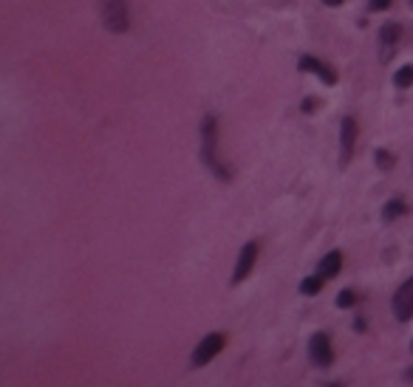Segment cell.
<instances>
[{
	"instance_id": "obj_1",
	"label": "cell",
	"mask_w": 413,
	"mask_h": 387,
	"mask_svg": "<svg viewBox=\"0 0 413 387\" xmlns=\"http://www.w3.org/2000/svg\"><path fill=\"white\" fill-rule=\"evenodd\" d=\"M201 159L221 181L230 178V170L218 162V122H216V116H206L201 122Z\"/></svg>"
},
{
	"instance_id": "obj_2",
	"label": "cell",
	"mask_w": 413,
	"mask_h": 387,
	"mask_svg": "<svg viewBox=\"0 0 413 387\" xmlns=\"http://www.w3.org/2000/svg\"><path fill=\"white\" fill-rule=\"evenodd\" d=\"M102 20L113 34L127 31L130 17H127V3L125 0H102Z\"/></svg>"
},
{
	"instance_id": "obj_3",
	"label": "cell",
	"mask_w": 413,
	"mask_h": 387,
	"mask_svg": "<svg viewBox=\"0 0 413 387\" xmlns=\"http://www.w3.org/2000/svg\"><path fill=\"white\" fill-rule=\"evenodd\" d=\"M224 345H227V337H224V334H206V337L195 345V351H192V365L201 367V365H206V362H213V359L224 351Z\"/></svg>"
},
{
	"instance_id": "obj_4",
	"label": "cell",
	"mask_w": 413,
	"mask_h": 387,
	"mask_svg": "<svg viewBox=\"0 0 413 387\" xmlns=\"http://www.w3.org/2000/svg\"><path fill=\"white\" fill-rule=\"evenodd\" d=\"M393 317L399 323H407L413 317V277H407L393 294Z\"/></svg>"
},
{
	"instance_id": "obj_5",
	"label": "cell",
	"mask_w": 413,
	"mask_h": 387,
	"mask_svg": "<svg viewBox=\"0 0 413 387\" xmlns=\"http://www.w3.org/2000/svg\"><path fill=\"white\" fill-rule=\"evenodd\" d=\"M309 359H312V365H317V367H331V362H334V348H331L328 334H314V337L309 339Z\"/></svg>"
},
{
	"instance_id": "obj_6",
	"label": "cell",
	"mask_w": 413,
	"mask_h": 387,
	"mask_svg": "<svg viewBox=\"0 0 413 387\" xmlns=\"http://www.w3.org/2000/svg\"><path fill=\"white\" fill-rule=\"evenodd\" d=\"M255 260H258V244H255V241H249V244L241 249V255H238V263H235V272H232V283H235V286L252 274V269H255Z\"/></svg>"
},
{
	"instance_id": "obj_7",
	"label": "cell",
	"mask_w": 413,
	"mask_h": 387,
	"mask_svg": "<svg viewBox=\"0 0 413 387\" xmlns=\"http://www.w3.org/2000/svg\"><path fill=\"white\" fill-rule=\"evenodd\" d=\"M354 141H357V119L346 116L340 125V150H342V164L351 162V153H354Z\"/></svg>"
},
{
	"instance_id": "obj_8",
	"label": "cell",
	"mask_w": 413,
	"mask_h": 387,
	"mask_svg": "<svg viewBox=\"0 0 413 387\" xmlns=\"http://www.w3.org/2000/svg\"><path fill=\"white\" fill-rule=\"evenodd\" d=\"M300 68L309 71V73H317L326 85H334V83H337V73H334L326 62H320V59H314V57H303V59H300Z\"/></svg>"
},
{
	"instance_id": "obj_9",
	"label": "cell",
	"mask_w": 413,
	"mask_h": 387,
	"mask_svg": "<svg viewBox=\"0 0 413 387\" xmlns=\"http://www.w3.org/2000/svg\"><path fill=\"white\" fill-rule=\"evenodd\" d=\"M340 269H342V252H328V255L317 263V274H320L323 280L337 277V274H340Z\"/></svg>"
},
{
	"instance_id": "obj_10",
	"label": "cell",
	"mask_w": 413,
	"mask_h": 387,
	"mask_svg": "<svg viewBox=\"0 0 413 387\" xmlns=\"http://www.w3.org/2000/svg\"><path fill=\"white\" fill-rule=\"evenodd\" d=\"M379 37H382V45H388V54L396 48V43H399V37H402V29L396 26V23H388V26H382V31H379Z\"/></svg>"
},
{
	"instance_id": "obj_11",
	"label": "cell",
	"mask_w": 413,
	"mask_h": 387,
	"mask_svg": "<svg viewBox=\"0 0 413 387\" xmlns=\"http://www.w3.org/2000/svg\"><path fill=\"white\" fill-rule=\"evenodd\" d=\"M405 212H407L405 201L393 198V201H388V204H385V209H382V218H385V220H396V218H399V215H405Z\"/></svg>"
},
{
	"instance_id": "obj_12",
	"label": "cell",
	"mask_w": 413,
	"mask_h": 387,
	"mask_svg": "<svg viewBox=\"0 0 413 387\" xmlns=\"http://www.w3.org/2000/svg\"><path fill=\"white\" fill-rule=\"evenodd\" d=\"M300 291H303L306 297H314V294H320V291H323V277H320V274H312V277H306V280L300 283Z\"/></svg>"
},
{
	"instance_id": "obj_13",
	"label": "cell",
	"mask_w": 413,
	"mask_h": 387,
	"mask_svg": "<svg viewBox=\"0 0 413 387\" xmlns=\"http://www.w3.org/2000/svg\"><path fill=\"white\" fill-rule=\"evenodd\" d=\"M393 83H396V88H410V85H413V68H410V65L399 68L396 76H393Z\"/></svg>"
},
{
	"instance_id": "obj_14",
	"label": "cell",
	"mask_w": 413,
	"mask_h": 387,
	"mask_svg": "<svg viewBox=\"0 0 413 387\" xmlns=\"http://www.w3.org/2000/svg\"><path fill=\"white\" fill-rule=\"evenodd\" d=\"M354 302H357V294H354L351 288H346V291L337 294V305H340V308H351Z\"/></svg>"
},
{
	"instance_id": "obj_15",
	"label": "cell",
	"mask_w": 413,
	"mask_h": 387,
	"mask_svg": "<svg viewBox=\"0 0 413 387\" xmlns=\"http://www.w3.org/2000/svg\"><path fill=\"white\" fill-rule=\"evenodd\" d=\"M393 162H396V159L391 156V153L377 150V167H379V170H391V167H393Z\"/></svg>"
},
{
	"instance_id": "obj_16",
	"label": "cell",
	"mask_w": 413,
	"mask_h": 387,
	"mask_svg": "<svg viewBox=\"0 0 413 387\" xmlns=\"http://www.w3.org/2000/svg\"><path fill=\"white\" fill-rule=\"evenodd\" d=\"M391 6V0H371V9L374 12H382V9H388Z\"/></svg>"
},
{
	"instance_id": "obj_17",
	"label": "cell",
	"mask_w": 413,
	"mask_h": 387,
	"mask_svg": "<svg viewBox=\"0 0 413 387\" xmlns=\"http://www.w3.org/2000/svg\"><path fill=\"white\" fill-rule=\"evenodd\" d=\"M314 105H317L314 99H306V102H303V111H306V113H312V111H314Z\"/></svg>"
},
{
	"instance_id": "obj_18",
	"label": "cell",
	"mask_w": 413,
	"mask_h": 387,
	"mask_svg": "<svg viewBox=\"0 0 413 387\" xmlns=\"http://www.w3.org/2000/svg\"><path fill=\"white\" fill-rule=\"evenodd\" d=\"M326 6H340V3H346V0H323Z\"/></svg>"
},
{
	"instance_id": "obj_19",
	"label": "cell",
	"mask_w": 413,
	"mask_h": 387,
	"mask_svg": "<svg viewBox=\"0 0 413 387\" xmlns=\"http://www.w3.org/2000/svg\"><path fill=\"white\" fill-rule=\"evenodd\" d=\"M405 381H413V367H407V370H405Z\"/></svg>"
},
{
	"instance_id": "obj_20",
	"label": "cell",
	"mask_w": 413,
	"mask_h": 387,
	"mask_svg": "<svg viewBox=\"0 0 413 387\" xmlns=\"http://www.w3.org/2000/svg\"><path fill=\"white\" fill-rule=\"evenodd\" d=\"M326 387H342V384H340V381H334V384H326Z\"/></svg>"
},
{
	"instance_id": "obj_21",
	"label": "cell",
	"mask_w": 413,
	"mask_h": 387,
	"mask_svg": "<svg viewBox=\"0 0 413 387\" xmlns=\"http://www.w3.org/2000/svg\"><path fill=\"white\" fill-rule=\"evenodd\" d=\"M410 351H413V342H410Z\"/></svg>"
}]
</instances>
